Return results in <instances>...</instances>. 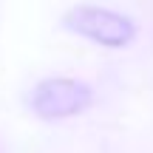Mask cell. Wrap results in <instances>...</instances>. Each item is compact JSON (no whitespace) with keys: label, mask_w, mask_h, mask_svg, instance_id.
<instances>
[{"label":"cell","mask_w":153,"mask_h":153,"mask_svg":"<svg viewBox=\"0 0 153 153\" xmlns=\"http://www.w3.org/2000/svg\"><path fill=\"white\" fill-rule=\"evenodd\" d=\"M91 102V91L76 79H45L31 91V108L43 119H62Z\"/></svg>","instance_id":"cell-2"},{"label":"cell","mask_w":153,"mask_h":153,"mask_svg":"<svg viewBox=\"0 0 153 153\" xmlns=\"http://www.w3.org/2000/svg\"><path fill=\"white\" fill-rule=\"evenodd\" d=\"M65 26L82 37L102 45H125L133 37V23L128 17L97 6H79L65 14Z\"/></svg>","instance_id":"cell-1"}]
</instances>
